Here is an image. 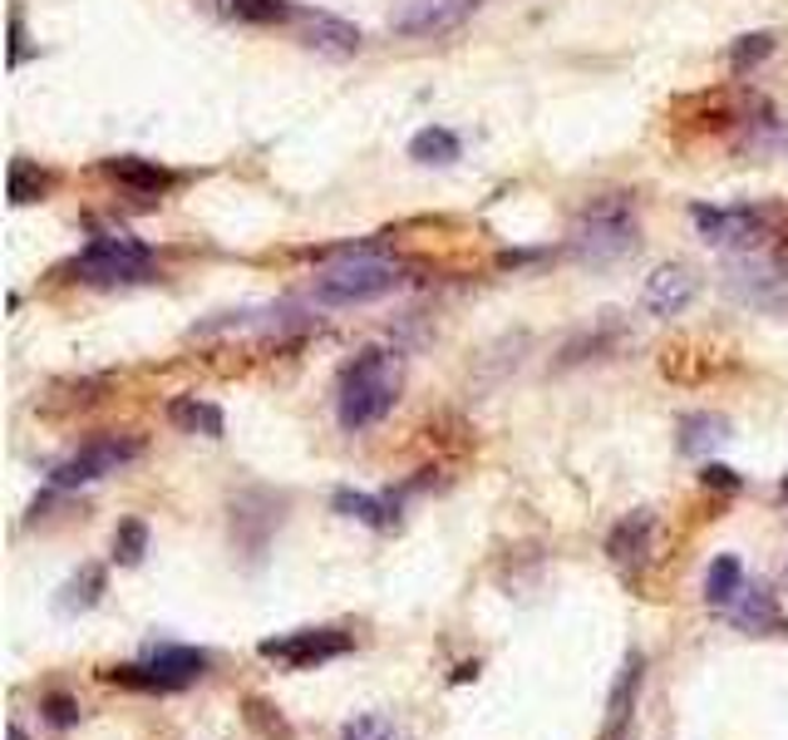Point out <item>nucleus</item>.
Masks as SVG:
<instances>
[{
	"label": "nucleus",
	"mask_w": 788,
	"mask_h": 740,
	"mask_svg": "<svg viewBox=\"0 0 788 740\" xmlns=\"http://www.w3.org/2000/svg\"><path fill=\"white\" fill-rule=\"evenodd\" d=\"M774 45H779V36H774V30H749V36H739L735 45H729V70H735V75H749L754 65L769 60Z\"/></svg>",
	"instance_id": "5701e85b"
},
{
	"label": "nucleus",
	"mask_w": 788,
	"mask_h": 740,
	"mask_svg": "<svg viewBox=\"0 0 788 740\" xmlns=\"http://www.w3.org/2000/svg\"><path fill=\"white\" fill-rule=\"evenodd\" d=\"M399 282H405V262L356 253V257L330 262L321 277L311 282V296L326 306H365V302H375V296H390Z\"/></svg>",
	"instance_id": "7ed1b4c3"
},
{
	"label": "nucleus",
	"mask_w": 788,
	"mask_h": 740,
	"mask_svg": "<svg viewBox=\"0 0 788 740\" xmlns=\"http://www.w3.org/2000/svg\"><path fill=\"white\" fill-rule=\"evenodd\" d=\"M650 533H656V519H650L646 509L626 514V519L611 529L607 558H611L616 568H621L626 578H641V573H646V563H650Z\"/></svg>",
	"instance_id": "6e6552de"
},
{
	"label": "nucleus",
	"mask_w": 788,
	"mask_h": 740,
	"mask_svg": "<svg viewBox=\"0 0 788 740\" xmlns=\"http://www.w3.org/2000/svg\"><path fill=\"white\" fill-rule=\"evenodd\" d=\"M99 598H104V568H79L60 588V612H89Z\"/></svg>",
	"instance_id": "412c9836"
},
{
	"label": "nucleus",
	"mask_w": 788,
	"mask_h": 740,
	"mask_svg": "<svg viewBox=\"0 0 788 740\" xmlns=\"http://www.w3.org/2000/svg\"><path fill=\"white\" fill-rule=\"evenodd\" d=\"M10 740H26V731H20V726H10Z\"/></svg>",
	"instance_id": "7c9ffc66"
},
{
	"label": "nucleus",
	"mask_w": 788,
	"mask_h": 740,
	"mask_svg": "<svg viewBox=\"0 0 788 740\" xmlns=\"http://www.w3.org/2000/svg\"><path fill=\"white\" fill-rule=\"evenodd\" d=\"M729 440V420L719 415H685L680 420V450L685 454H710Z\"/></svg>",
	"instance_id": "6ab92c4d"
},
{
	"label": "nucleus",
	"mask_w": 788,
	"mask_h": 740,
	"mask_svg": "<svg viewBox=\"0 0 788 740\" xmlns=\"http://www.w3.org/2000/svg\"><path fill=\"white\" fill-rule=\"evenodd\" d=\"M350 647H356V637L340 632V628H306V632H291V637H267L257 652L267 657V662H287L296 671H306V667L336 662V657H346Z\"/></svg>",
	"instance_id": "0eeeda50"
},
{
	"label": "nucleus",
	"mask_w": 788,
	"mask_h": 740,
	"mask_svg": "<svg viewBox=\"0 0 788 740\" xmlns=\"http://www.w3.org/2000/svg\"><path fill=\"white\" fill-rule=\"evenodd\" d=\"M50 184H54V178L44 174V168L16 158V164H10V178H6V198L16 203V208H26V203H40L44 193H50Z\"/></svg>",
	"instance_id": "aec40b11"
},
{
	"label": "nucleus",
	"mask_w": 788,
	"mask_h": 740,
	"mask_svg": "<svg viewBox=\"0 0 788 740\" xmlns=\"http://www.w3.org/2000/svg\"><path fill=\"white\" fill-rule=\"evenodd\" d=\"M340 740H399V736L385 716H356V721H346Z\"/></svg>",
	"instance_id": "a878e982"
},
{
	"label": "nucleus",
	"mask_w": 788,
	"mask_h": 740,
	"mask_svg": "<svg viewBox=\"0 0 788 740\" xmlns=\"http://www.w3.org/2000/svg\"><path fill=\"white\" fill-rule=\"evenodd\" d=\"M636 247H641V227H636L631 198H621V193L591 198L567 233V257L581 267H611V262L631 257Z\"/></svg>",
	"instance_id": "f03ea898"
},
{
	"label": "nucleus",
	"mask_w": 788,
	"mask_h": 740,
	"mask_svg": "<svg viewBox=\"0 0 788 740\" xmlns=\"http://www.w3.org/2000/svg\"><path fill=\"white\" fill-rule=\"evenodd\" d=\"M232 16L247 26H281L296 16V6L291 0H232Z\"/></svg>",
	"instance_id": "393cba45"
},
{
	"label": "nucleus",
	"mask_w": 788,
	"mask_h": 740,
	"mask_svg": "<svg viewBox=\"0 0 788 740\" xmlns=\"http://www.w3.org/2000/svg\"><path fill=\"white\" fill-rule=\"evenodd\" d=\"M330 509H336L340 519H356V523H365V529H390V523H395V509H390V499L360 494V489H336V499H330Z\"/></svg>",
	"instance_id": "2eb2a0df"
},
{
	"label": "nucleus",
	"mask_w": 788,
	"mask_h": 740,
	"mask_svg": "<svg viewBox=\"0 0 788 740\" xmlns=\"http://www.w3.org/2000/svg\"><path fill=\"white\" fill-rule=\"evenodd\" d=\"M779 494H784V499H788V474H784V484H779Z\"/></svg>",
	"instance_id": "2f4dec72"
},
{
	"label": "nucleus",
	"mask_w": 788,
	"mask_h": 740,
	"mask_svg": "<svg viewBox=\"0 0 788 740\" xmlns=\"http://www.w3.org/2000/svg\"><path fill=\"white\" fill-rule=\"evenodd\" d=\"M301 40L311 45V50L330 55V60H350V55L360 50V30L350 26V20H336V16H306Z\"/></svg>",
	"instance_id": "f8f14e48"
},
{
	"label": "nucleus",
	"mask_w": 788,
	"mask_h": 740,
	"mask_svg": "<svg viewBox=\"0 0 788 740\" xmlns=\"http://www.w3.org/2000/svg\"><path fill=\"white\" fill-rule=\"evenodd\" d=\"M399 385H405V361L399 351L370 346L340 371V395H336V415L346 430H370L399 401Z\"/></svg>",
	"instance_id": "f257e3e1"
},
{
	"label": "nucleus",
	"mask_w": 788,
	"mask_h": 740,
	"mask_svg": "<svg viewBox=\"0 0 788 740\" xmlns=\"http://www.w3.org/2000/svg\"><path fill=\"white\" fill-rule=\"evenodd\" d=\"M168 420L182 430V435H202V440H222L227 435V415L208 401H198V395H178L173 405H168Z\"/></svg>",
	"instance_id": "ddd939ff"
},
{
	"label": "nucleus",
	"mask_w": 788,
	"mask_h": 740,
	"mask_svg": "<svg viewBox=\"0 0 788 740\" xmlns=\"http://www.w3.org/2000/svg\"><path fill=\"white\" fill-rule=\"evenodd\" d=\"M261 711H267L261 701H247V721L257 726V731H267L271 740H291V731H287V721H281V716H261Z\"/></svg>",
	"instance_id": "bb28decb"
},
{
	"label": "nucleus",
	"mask_w": 788,
	"mask_h": 740,
	"mask_svg": "<svg viewBox=\"0 0 788 740\" xmlns=\"http://www.w3.org/2000/svg\"><path fill=\"white\" fill-rule=\"evenodd\" d=\"M739 592H745V568H739V558H715L710 573H705V602H710L715 612H729Z\"/></svg>",
	"instance_id": "dca6fc26"
},
{
	"label": "nucleus",
	"mask_w": 788,
	"mask_h": 740,
	"mask_svg": "<svg viewBox=\"0 0 788 740\" xmlns=\"http://www.w3.org/2000/svg\"><path fill=\"white\" fill-rule=\"evenodd\" d=\"M143 553H148V523L143 519H123L119 529H113V563L139 568Z\"/></svg>",
	"instance_id": "b1692460"
},
{
	"label": "nucleus",
	"mask_w": 788,
	"mask_h": 740,
	"mask_svg": "<svg viewBox=\"0 0 788 740\" xmlns=\"http://www.w3.org/2000/svg\"><path fill=\"white\" fill-rule=\"evenodd\" d=\"M690 223L700 227L705 243H715V247H739V253L769 247V237H774V218H769L764 208H749V203H739V208H705V203H695V208H690Z\"/></svg>",
	"instance_id": "39448f33"
},
{
	"label": "nucleus",
	"mask_w": 788,
	"mask_h": 740,
	"mask_svg": "<svg viewBox=\"0 0 788 740\" xmlns=\"http://www.w3.org/2000/svg\"><path fill=\"white\" fill-rule=\"evenodd\" d=\"M148 667L163 677V687L168 691H182V687H192L198 677H208V667H212V657L202 652V647H173V642H163V647H153V652L143 657Z\"/></svg>",
	"instance_id": "9d476101"
},
{
	"label": "nucleus",
	"mask_w": 788,
	"mask_h": 740,
	"mask_svg": "<svg viewBox=\"0 0 788 740\" xmlns=\"http://www.w3.org/2000/svg\"><path fill=\"white\" fill-rule=\"evenodd\" d=\"M143 454L139 440H119V435H104V440H89L84 450H74L70 460H60L50 470V484L54 489H79V484H94L104 474H119L123 464H133Z\"/></svg>",
	"instance_id": "423d86ee"
},
{
	"label": "nucleus",
	"mask_w": 788,
	"mask_h": 740,
	"mask_svg": "<svg viewBox=\"0 0 788 740\" xmlns=\"http://www.w3.org/2000/svg\"><path fill=\"white\" fill-rule=\"evenodd\" d=\"M636 687H641V652L626 657L621 681H616V691H611V706H607V740L621 736L626 716H631V701H636Z\"/></svg>",
	"instance_id": "a211bd4d"
},
{
	"label": "nucleus",
	"mask_w": 788,
	"mask_h": 740,
	"mask_svg": "<svg viewBox=\"0 0 788 740\" xmlns=\"http://www.w3.org/2000/svg\"><path fill=\"white\" fill-rule=\"evenodd\" d=\"M700 484H705V489H739L745 480H739V474L729 470V464H715V460H705V470H700Z\"/></svg>",
	"instance_id": "c85d7f7f"
},
{
	"label": "nucleus",
	"mask_w": 788,
	"mask_h": 740,
	"mask_svg": "<svg viewBox=\"0 0 788 740\" xmlns=\"http://www.w3.org/2000/svg\"><path fill=\"white\" fill-rule=\"evenodd\" d=\"M26 55H30V45H26V20L10 16V65H20Z\"/></svg>",
	"instance_id": "c756f323"
},
{
	"label": "nucleus",
	"mask_w": 788,
	"mask_h": 740,
	"mask_svg": "<svg viewBox=\"0 0 788 740\" xmlns=\"http://www.w3.org/2000/svg\"><path fill=\"white\" fill-rule=\"evenodd\" d=\"M463 154V144H459V134L453 129H439V124H429V129H419L415 139H409V158L415 164H453V158Z\"/></svg>",
	"instance_id": "f3484780"
},
{
	"label": "nucleus",
	"mask_w": 788,
	"mask_h": 740,
	"mask_svg": "<svg viewBox=\"0 0 788 740\" xmlns=\"http://www.w3.org/2000/svg\"><path fill=\"white\" fill-rule=\"evenodd\" d=\"M44 721L60 726V731H64V726H74V721H79V706H74L70 697H44Z\"/></svg>",
	"instance_id": "cd10ccee"
},
{
	"label": "nucleus",
	"mask_w": 788,
	"mask_h": 740,
	"mask_svg": "<svg viewBox=\"0 0 788 740\" xmlns=\"http://www.w3.org/2000/svg\"><path fill=\"white\" fill-rule=\"evenodd\" d=\"M104 174L113 178V184L133 188V193H163V188H173V174H168V168L148 164V158H133V154L104 158Z\"/></svg>",
	"instance_id": "4468645a"
},
{
	"label": "nucleus",
	"mask_w": 788,
	"mask_h": 740,
	"mask_svg": "<svg viewBox=\"0 0 788 740\" xmlns=\"http://www.w3.org/2000/svg\"><path fill=\"white\" fill-rule=\"evenodd\" d=\"M735 622L745 632H769L779 628V612H774V598L764 588H745L739 592V608H735Z\"/></svg>",
	"instance_id": "4be33fe9"
},
{
	"label": "nucleus",
	"mask_w": 788,
	"mask_h": 740,
	"mask_svg": "<svg viewBox=\"0 0 788 740\" xmlns=\"http://www.w3.org/2000/svg\"><path fill=\"white\" fill-rule=\"evenodd\" d=\"M153 267V253L129 233H104L74 257L79 282H94V287H113V282H143Z\"/></svg>",
	"instance_id": "20e7f679"
},
{
	"label": "nucleus",
	"mask_w": 788,
	"mask_h": 740,
	"mask_svg": "<svg viewBox=\"0 0 788 740\" xmlns=\"http://www.w3.org/2000/svg\"><path fill=\"white\" fill-rule=\"evenodd\" d=\"M695 292H700V277H695L690 267H680V262H670V267L650 272L641 302H646L650 316H680L685 306L695 302Z\"/></svg>",
	"instance_id": "1a4fd4ad"
},
{
	"label": "nucleus",
	"mask_w": 788,
	"mask_h": 740,
	"mask_svg": "<svg viewBox=\"0 0 788 740\" xmlns=\"http://www.w3.org/2000/svg\"><path fill=\"white\" fill-rule=\"evenodd\" d=\"M478 0H409V10L395 20L399 36H433V30H449L463 20V10Z\"/></svg>",
	"instance_id": "9b49d317"
}]
</instances>
